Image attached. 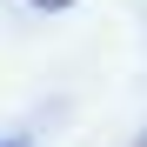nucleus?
<instances>
[{
    "label": "nucleus",
    "instance_id": "obj_1",
    "mask_svg": "<svg viewBox=\"0 0 147 147\" xmlns=\"http://www.w3.org/2000/svg\"><path fill=\"white\" fill-rule=\"evenodd\" d=\"M34 7H67V0H34Z\"/></svg>",
    "mask_w": 147,
    "mask_h": 147
}]
</instances>
